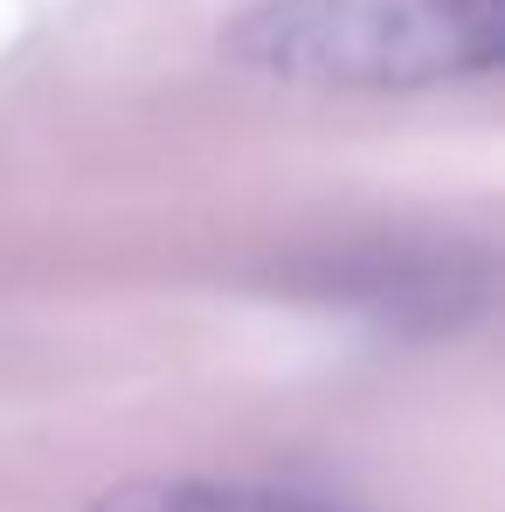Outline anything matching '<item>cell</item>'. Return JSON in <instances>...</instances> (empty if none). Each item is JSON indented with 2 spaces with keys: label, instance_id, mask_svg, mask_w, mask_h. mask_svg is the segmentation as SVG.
<instances>
[{
  "label": "cell",
  "instance_id": "1",
  "mask_svg": "<svg viewBox=\"0 0 505 512\" xmlns=\"http://www.w3.org/2000/svg\"><path fill=\"white\" fill-rule=\"evenodd\" d=\"M505 0H256L222 28V56L298 90H436L485 77Z\"/></svg>",
  "mask_w": 505,
  "mask_h": 512
},
{
  "label": "cell",
  "instance_id": "2",
  "mask_svg": "<svg viewBox=\"0 0 505 512\" xmlns=\"http://www.w3.org/2000/svg\"><path fill=\"white\" fill-rule=\"evenodd\" d=\"M84 512H346L312 492H277V485H222V478H139L118 485Z\"/></svg>",
  "mask_w": 505,
  "mask_h": 512
}]
</instances>
